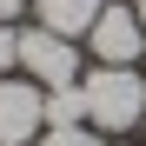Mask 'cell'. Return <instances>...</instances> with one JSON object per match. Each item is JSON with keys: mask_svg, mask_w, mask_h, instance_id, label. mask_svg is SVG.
<instances>
[{"mask_svg": "<svg viewBox=\"0 0 146 146\" xmlns=\"http://www.w3.org/2000/svg\"><path fill=\"white\" fill-rule=\"evenodd\" d=\"M20 73L33 86H46V93L53 86H80V53H73V40L33 27V33H20Z\"/></svg>", "mask_w": 146, "mask_h": 146, "instance_id": "7a4b0ae2", "label": "cell"}, {"mask_svg": "<svg viewBox=\"0 0 146 146\" xmlns=\"http://www.w3.org/2000/svg\"><path fill=\"white\" fill-rule=\"evenodd\" d=\"M86 53L100 60V66H133V60L146 53V27H139V13L119 7V0H106V13L93 20V33H86Z\"/></svg>", "mask_w": 146, "mask_h": 146, "instance_id": "3957f363", "label": "cell"}, {"mask_svg": "<svg viewBox=\"0 0 146 146\" xmlns=\"http://www.w3.org/2000/svg\"><path fill=\"white\" fill-rule=\"evenodd\" d=\"M40 126H46V93L7 73L0 80V146H27V139H40Z\"/></svg>", "mask_w": 146, "mask_h": 146, "instance_id": "277c9868", "label": "cell"}, {"mask_svg": "<svg viewBox=\"0 0 146 146\" xmlns=\"http://www.w3.org/2000/svg\"><path fill=\"white\" fill-rule=\"evenodd\" d=\"M113 146H119V139H113Z\"/></svg>", "mask_w": 146, "mask_h": 146, "instance_id": "8fae6325", "label": "cell"}, {"mask_svg": "<svg viewBox=\"0 0 146 146\" xmlns=\"http://www.w3.org/2000/svg\"><path fill=\"white\" fill-rule=\"evenodd\" d=\"M13 66H20V33L7 27V20H0V80H7Z\"/></svg>", "mask_w": 146, "mask_h": 146, "instance_id": "ba28073f", "label": "cell"}, {"mask_svg": "<svg viewBox=\"0 0 146 146\" xmlns=\"http://www.w3.org/2000/svg\"><path fill=\"white\" fill-rule=\"evenodd\" d=\"M86 119V93L80 86H53L46 93V126H80Z\"/></svg>", "mask_w": 146, "mask_h": 146, "instance_id": "8992f818", "label": "cell"}, {"mask_svg": "<svg viewBox=\"0 0 146 146\" xmlns=\"http://www.w3.org/2000/svg\"><path fill=\"white\" fill-rule=\"evenodd\" d=\"M133 13H139V27H146V0H133Z\"/></svg>", "mask_w": 146, "mask_h": 146, "instance_id": "30bf717a", "label": "cell"}, {"mask_svg": "<svg viewBox=\"0 0 146 146\" xmlns=\"http://www.w3.org/2000/svg\"><path fill=\"white\" fill-rule=\"evenodd\" d=\"M20 7H33V0H0V20L13 27V13H20Z\"/></svg>", "mask_w": 146, "mask_h": 146, "instance_id": "9c48e42d", "label": "cell"}, {"mask_svg": "<svg viewBox=\"0 0 146 146\" xmlns=\"http://www.w3.org/2000/svg\"><path fill=\"white\" fill-rule=\"evenodd\" d=\"M80 93H86V119H93L100 133H126V126L146 119V73H133V66H100V73H86Z\"/></svg>", "mask_w": 146, "mask_h": 146, "instance_id": "6da1fadb", "label": "cell"}, {"mask_svg": "<svg viewBox=\"0 0 146 146\" xmlns=\"http://www.w3.org/2000/svg\"><path fill=\"white\" fill-rule=\"evenodd\" d=\"M40 146H100V139H93L86 126H46V133H40Z\"/></svg>", "mask_w": 146, "mask_h": 146, "instance_id": "52a82bcc", "label": "cell"}, {"mask_svg": "<svg viewBox=\"0 0 146 146\" xmlns=\"http://www.w3.org/2000/svg\"><path fill=\"white\" fill-rule=\"evenodd\" d=\"M33 13H40L46 33H60V40H86L93 20L106 13V0H33Z\"/></svg>", "mask_w": 146, "mask_h": 146, "instance_id": "5b68a950", "label": "cell"}]
</instances>
